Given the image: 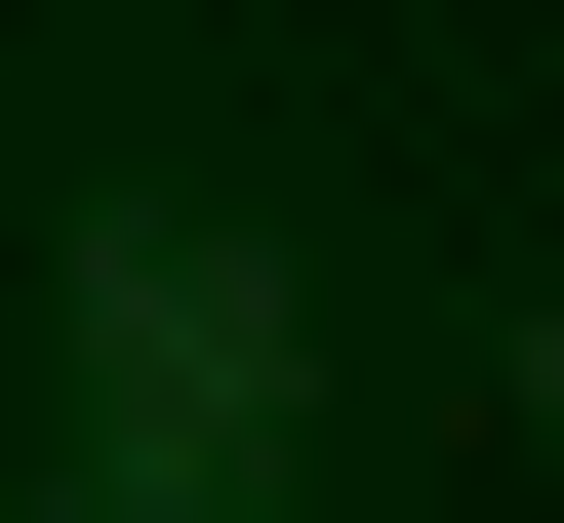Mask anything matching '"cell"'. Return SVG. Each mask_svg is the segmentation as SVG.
Listing matches in <instances>:
<instances>
[{
    "mask_svg": "<svg viewBox=\"0 0 564 523\" xmlns=\"http://www.w3.org/2000/svg\"><path fill=\"white\" fill-rule=\"evenodd\" d=\"M242 483H282V282L202 242V201H121L82 242V483L41 523H242Z\"/></svg>",
    "mask_w": 564,
    "mask_h": 523,
    "instance_id": "obj_1",
    "label": "cell"
}]
</instances>
